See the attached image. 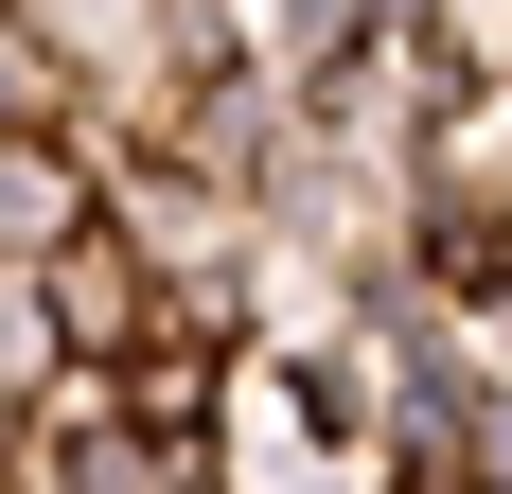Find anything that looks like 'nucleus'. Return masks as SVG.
<instances>
[{
	"instance_id": "nucleus-1",
	"label": "nucleus",
	"mask_w": 512,
	"mask_h": 494,
	"mask_svg": "<svg viewBox=\"0 0 512 494\" xmlns=\"http://www.w3.org/2000/svg\"><path fill=\"white\" fill-rule=\"evenodd\" d=\"M36 300H53V353L106 371V353L142 336V247H124V230H71V247L36 265Z\"/></svg>"
}]
</instances>
